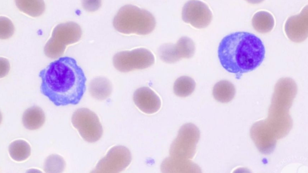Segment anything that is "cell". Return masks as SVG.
Returning a JSON list of instances; mask_svg holds the SVG:
<instances>
[{"label": "cell", "mask_w": 308, "mask_h": 173, "mask_svg": "<svg viewBox=\"0 0 308 173\" xmlns=\"http://www.w3.org/2000/svg\"><path fill=\"white\" fill-rule=\"evenodd\" d=\"M40 91L56 106L75 105L86 89V78L73 58L64 56L41 70Z\"/></svg>", "instance_id": "cell-1"}, {"label": "cell", "mask_w": 308, "mask_h": 173, "mask_svg": "<svg viewBox=\"0 0 308 173\" xmlns=\"http://www.w3.org/2000/svg\"><path fill=\"white\" fill-rule=\"evenodd\" d=\"M217 52L222 66L239 79L243 74L255 70L261 65L265 50L261 40L255 35L237 32L223 38Z\"/></svg>", "instance_id": "cell-2"}, {"label": "cell", "mask_w": 308, "mask_h": 173, "mask_svg": "<svg viewBox=\"0 0 308 173\" xmlns=\"http://www.w3.org/2000/svg\"><path fill=\"white\" fill-rule=\"evenodd\" d=\"M200 137L199 129L192 123H186L180 128L171 144L169 156L165 158L173 170L180 173L201 172L200 167L192 160Z\"/></svg>", "instance_id": "cell-3"}, {"label": "cell", "mask_w": 308, "mask_h": 173, "mask_svg": "<svg viewBox=\"0 0 308 173\" xmlns=\"http://www.w3.org/2000/svg\"><path fill=\"white\" fill-rule=\"evenodd\" d=\"M113 26L119 32L125 34L146 35L156 25L155 19L149 11L131 5L119 10L113 20Z\"/></svg>", "instance_id": "cell-4"}, {"label": "cell", "mask_w": 308, "mask_h": 173, "mask_svg": "<svg viewBox=\"0 0 308 173\" xmlns=\"http://www.w3.org/2000/svg\"><path fill=\"white\" fill-rule=\"evenodd\" d=\"M71 121L73 126L86 141L95 142L102 136L103 129L99 119L89 109L85 108L77 109L73 114Z\"/></svg>", "instance_id": "cell-5"}, {"label": "cell", "mask_w": 308, "mask_h": 173, "mask_svg": "<svg viewBox=\"0 0 308 173\" xmlns=\"http://www.w3.org/2000/svg\"><path fill=\"white\" fill-rule=\"evenodd\" d=\"M155 60L150 51L145 48H139L117 53L113 57V63L118 70L127 72L147 68L154 63Z\"/></svg>", "instance_id": "cell-6"}, {"label": "cell", "mask_w": 308, "mask_h": 173, "mask_svg": "<svg viewBox=\"0 0 308 173\" xmlns=\"http://www.w3.org/2000/svg\"><path fill=\"white\" fill-rule=\"evenodd\" d=\"M131 159V153L128 148L116 146L109 150L91 172L119 173L128 166Z\"/></svg>", "instance_id": "cell-7"}, {"label": "cell", "mask_w": 308, "mask_h": 173, "mask_svg": "<svg viewBox=\"0 0 308 173\" xmlns=\"http://www.w3.org/2000/svg\"><path fill=\"white\" fill-rule=\"evenodd\" d=\"M187 39L180 38L175 44H165L159 48V53L161 59L167 63H173L183 58H188L193 55L192 51L189 48Z\"/></svg>", "instance_id": "cell-8"}, {"label": "cell", "mask_w": 308, "mask_h": 173, "mask_svg": "<svg viewBox=\"0 0 308 173\" xmlns=\"http://www.w3.org/2000/svg\"><path fill=\"white\" fill-rule=\"evenodd\" d=\"M133 99L137 107L146 114L155 113L161 107V101L159 97L147 87H141L137 89L134 94Z\"/></svg>", "instance_id": "cell-9"}, {"label": "cell", "mask_w": 308, "mask_h": 173, "mask_svg": "<svg viewBox=\"0 0 308 173\" xmlns=\"http://www.w3.org/2000/svg\"><path fill=\"white\" fill-rule=\"evenodd\" d=\"M45 115L39 107L33 106L27 109L23 113L22 121L24 126L30 130L38 129L45 121Z\"/></svg>", "instance_id": "cell-10"}, {"label": "cell", "mask_w": 308, "mask_h": 173, "mask_svg": "<svg viewBox=\"0 0 308 173\" xmlns=\"http://www.w3.org/2000/svg\"><path fill=\"white\" fill-rule=\"evenodd\" d=\"M236 89L233 84L227 80H221L214 86L212 94L217 101L223 103L228 102L234 98Z\"/></svg>", "instance_id": "cell-11"}, {"label": "cell", "mask_w": 308, "mask_h": 173, "mask_svg": "<svg viewBox=\"0 0 308 173\" xmlns=\"http://www.w3.org/2000/svg\"><path fill=\"white\" fill-rule=\"evenodd\" d=\"M11 157L17 161L27 159L31 154V147L29 144L23 140H17L11 142L8 148Z\"/></svg>", "instance_id": "cell-12"}, {"label": "cell", "mask_w": 308, "mask_h": 173, "mask_svg": "<svg viewBox=\"0 0 308 173\" xmlns=\"http://www.w3.org/2000/svg\"><path fill=\"white\" fill-rule=\"evenodd\" d=\"M196 87V83L191 77L186 76L178 78L175 81L173 86L174 94L180 97H186L190 95Z\"/></svg>", "instance_id": "cell-13"}, {"label": "cell", "mask_w": 308, "mask_h": 173, "mask_svg": "<svg viewBox=\"0 0 308 173\" xmlns=\"http://www.w3.org/2000/svg\"><path fill=\"white\" fill-rule=\"evenodd\" d=\"M65 163L63 158L57 155H52L46 159L45 163V170L48 171H57V172L63 171L65 168Z\"/></svg>", "instance_id": "cell-14"}, {"label": "cell", "mask_w": 308, "mask_h": 173, "mask_svg": "<svg viewBox=\"0 0 308 173\" xmlns=\"http://www.w3.org/2000/svg\"><path fill=\"white\" fill-rule=\"evenodd\" d=\"M100 5L101 2L100 1H85V2L83 3V6L85 9L90 11L97 10Z\"/></svg>", "instance_id": "cell-15"}]
</instances>
